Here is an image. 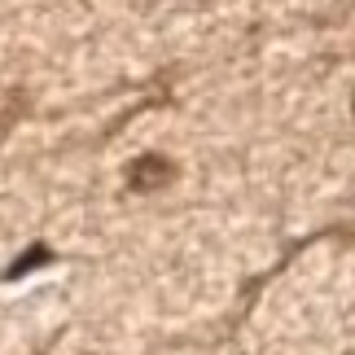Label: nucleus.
Wrapping results in <instances>:
<instances>
[{
    "label": "nucleus",
    "mask_w": 355,
    "mask_h": 355,
    "mask_svg": "<svg viewBox=\"0 0 355 355\" xmlns=\"http://www.w3.org/2000/svg\"><path fill=\"white\" fill-rule=\"evenodd\" d=\"M49 245H31V254H26V259H18V263H13L9 272H5V277L13 281V277H22V272H31V268H40V263H49Z\"/></svg>",
    "instance_id": "obj_2"
},
{
    "label": "nucleus",
    "mask_w": 355,
    "mask_h": 355,
    "mask_svg": "<svg viewBox=\"0 0 355 355\" xmlns=\"http://www.w3.org/2000/svg\"><path fill=\"white\" fill-rule=\"evenodd\" d=\"M351 110H355V101H351Z\"/></svg>",
    "instance_id": "obj_3"
},
{
    "label": "nucleus",
    "mask_w": 355,
    "mask_h": 355,
    "mask_svg": "<svg viewBox=\"0 0 355 355\" xmlns=\"http://www.w3.org/2000/svg\"><path fill=\"white\" fill-rule=\"evenodd\" d=\"M175 180V162L162 158V154H141L128 167V189L132 193H158L162 184Z\"/></svg>",
    "instance_id": "obj_1"
}]
</instances>
